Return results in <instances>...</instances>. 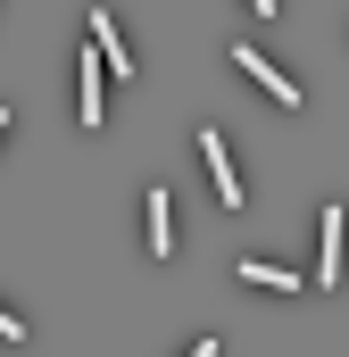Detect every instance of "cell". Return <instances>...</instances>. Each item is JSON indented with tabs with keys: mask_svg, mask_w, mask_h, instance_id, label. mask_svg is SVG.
Here are the masks:
<instances>
[{
	"mask_svg": "<svg viewBox=\"0 0 349 357\" xmlns=\"http://www.w3.org/2000/svg\"><path fill=\"white\" fill-rule=\"evenodd\" d=\"M200 158H208L216 191H225V208H242V175H233V150H225V133H216V125H200Z\"/></svg>",
	"mask_w": 349,
	"mask_h": 357,
	"instance_id": "1",
	"label": "cell"
},
{
	"mask_svg": "<svg viewBox=\"0 0 349 357\" xmlns=\"http://www.w3.org/2000/svg\"><path fill=\"white\" fill-rule=\"evenodd\" d=\"M341 208H325V225H316V291H333L341 282Z\"/></svg>",
	"mask_w": 349,
	"mask_h": 357,
	"instance_id": "2",
	"label": "cell"
},
{
	"mask_svg": "<svg viewBox=\"0 0 349 357\" xmlns=\"http://www.w3.org/2000/svg\"><path fill=\"white\" fill-rule=\"evenodd\" d=\"M142 216H150V250L174 258V191H167V183H158V191H142Z\"/></svg>",
	"mask_w": 349,
	"mask_h": 357,
	"instance_id": "3",
	"label": "cell"
},
{
	"mask_svg": "<svg viewBox=\"0 0 349 357\" xmlns=\"http://www.w3.org/2000/svg\"><path fill=\"white\" fill-rule=\"evenodd\" d=\"M233 67H242V75H258V84L283 100V108H299V84H291V75H283L274 59H258V50H233Z\"/></svg>",
	"mask_w": 349,
	"mask_h": 357,
	"instance_id": "4",
	"label": "cell"
},
{
	"mask_svg": "<svg viewBox=\"0 0 349 357\" xmlns=\"http://www.w3.org/2000/svg\"><path fill=\"white\" fill-rule=\"evenodd\" d=\"M91 59H100L108 75H133V67H125V33L108 25V8H91Z\"/></svg>",
	"mask_w": 349,
	"mask_h": 357,
	"instance_id": "5",
	"label": "cell"
},
{
	"mask_svg": "<svg viewBox=\"0 0 349 357\" xmlns=\"http://www.w3.org/2000/svg\"><path fill=\"white\" fill-rule=\"evenodd\" d=\"M75 108H84V125H100V108H108V100H100V59H91V50H84V67H75Z\"/></svg>",
	"mask_w": 349,
	"mask_h": 357,
	"instance_id": "6",
	"label": "cell"
},
{
	"mask_svg": "<svg viewBox=\"0 0 349 357\" xmlns=\"http://www.w3.org/2000/svg\"><path fill=\"white\" fill-rule=\"evenodd\" d=\"M233 274H242V282H266V291H299V274H291V266H266V258H242Z\"/></svg>",
	"mask_w": 349,
	"mask_h": 357,
	"instance_id": "7",
	"label": "cell"
},
{
	"mask_svg": "<svg viewBox=\"0 0 349 357\" xmlns=\"http://www.w3.org/2000/svg\"><path fill=\"white\" fill-rule=\"evenodd\" d=\"M0 341H25V324H17V316H8V307H0Z\"/></svg>",
	"mask_w": 349,
	"mask_h": 357,
	"instance_id": "8",
	"label": "cell"
},
{
	"mask_svg": "<svg viewBox=\"0 0 349 357\" xmlns=\"http://www.w3.org/2000/svg\"><path fill=\"white\" fill-rule=\"evenodd\" d=\"M191 357H216V341H200V349H191Z\"/></svg>",
	"mask_w": 349,
	"mask_h": 357,
	"instance_id": "9",
	"label": "cell"
},
{
	"mask_svg": "<svg viewBox=\"0 0 349 357\" xmlns=\"http://www.w3.org/2000/svg\"><path fill=\"white\" fill-rule=\"evenodd\" d=\"M0 133H8V108H0Z\"/></svg>",
	"mask_w": 349,
	"mask_h": 357,
	"instance_id": "10",
	"label": "cell"
}]
</instances>
